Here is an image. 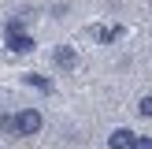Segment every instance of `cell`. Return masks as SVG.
I'll list each match as a JSON object with an SVG mask.
<instances>
[{
	"instance_id": "1",
	"label": "cell",
	"mask_w": 152,
	"mask_h": 149,
	"mask_svg": "<svg viewBox=\"0 0 152 149\" xmlns=\"http://www.w3.org/2000/svg\"><path fill=\"white\" fill-rule=\"evenodd\" d=\"M45 127V116L37 108H22L19 116H15V138H34V134H41Z\"/></svg>"
},
{
	"instance_id": "5",
	"label": "cell",
	"mask_w": 152,
	"mask_h": 149,
	"mask_svg": "<svg viewBox=\"0 0 152 149\" xmlns=\"http://www.w3.org/2000/svg\"><path fill=\"white\" fill-rule=\"evenodd\" d=\"M22 82H26V86H37V89H45V93L52 89V82H48V78H41V74H26Z\"/></svg>"
},
{
	"instance_id": "2",
	"label": "cell",
	"mask_w": 152,
	"mask_h": 149,
	"mask_svg": "<svg viewBox=\"0 0 152 149\" xmlns=\"http://www.w3.org/2000/svg\"><path fill=\"white\" fill-rule=\"evenodd\" d=\"M52 63H56L59 71H71V67L78 63V56H74V49H71V45H59V49L52 52Z\"/></svg>"
},
{
	"instance_id": "6",
	"label": "cell",
	"mask_w": 152,
	"mask_h": 149,
	"mask_svg": "<svg viewBox=\"0 0 152 149\" xmlns=\"http://www.w3.org/2000/svg\"><path fill=\"white\" fill-rule=\"evenodd\" d=\"M126 149H152V138H148V134H134Z\"/></svg>"
},
{
	"instance_id": "4",
	"label": "cell",
	"mask_w": 152,
	"mask_h": 149,
	"mask_svg": "<svg viewBox=\"0 0 152 149\" xmlns=\"http://www.w3.org/2000/svg\"><path fill=\"white\" fill-rule=\"evenodd\" d=\"M130 138H134V131H130V127H119V131H111L108 149H126V145H130Z\"/></svg>"
},
{
	"instance_id": "8",
	"label": "cell",
	"mask_w": 152,
	"mask_h": 149,
	"mask_svg": "<svg viewBox=\"0 0 152 149\" xmlns=\"http://www.w3.org/2000/svg\"><path fill=\"white\" fill-rule=\"evenodd\" d=\"M0 131H4V134H15V116L0 112Z\"/></svg>"
},
{
	"instance_id": "3",
	"label": "cell",
	"mask_w": 152,
	"mask_h": 149,
	"mask_svg": "<svg viewBox=\"0 0 152 149\" xmlns=\"http://www.w3.org/2000/svg\"><path fill=\"white\" fill-rule=\"evenodd\" d=\"M7 49H11V52H34V37L22 34V30H19V34H7Z\"/></svg>"
},
{
	"instance_id": "7",
	"label": "cell",
	"mask_w": 152,
	"mask_h": 149,
	"mask_svg": "<svg viewBox=\"0 0 152 149\" xmlns=\"http://www.w3.org/2000/svg\"><path fill=\"white\" fill-rule=\"evenodd\" d=\"M100 45H108V41H115V37H123V26H111V30H100Z\"/></svg>"
},
{
	"instance_id": "9",
	"label": "cell",
	"mask_w": 152,
	"mask_h": 149,
	"mask_svg": "<svg viewBox=\"0 0 152 149\" xmlns=\"http://www.w3.org/2000/svg\"><path fill=\"white\" fill-rule=\"evenodd\" d=\"M137 116H152V97H141V101H137Z\"/></svg>"
}]
</instances>
